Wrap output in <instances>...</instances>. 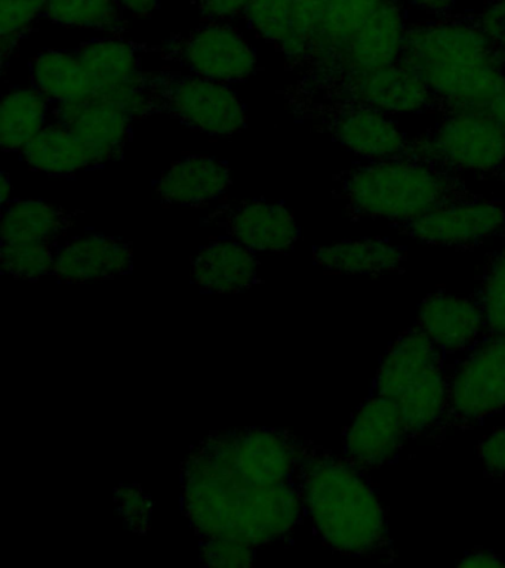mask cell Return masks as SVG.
I'll use <instances>...</instances> for the list:
<instances>
[{"mask_svg": "<svg viewBox=\"0 0 505 568\" xmlns=\"http://www.w3.org/2000/svg\"><path fill=\"white\" fill-rule=\"evenodd\" d=\"M384 0H327L325 21L312 48L296 69L301 70L300 82L290 89H304L317 83L334 65L349 40Z\"/></svg>", "mask_w": 505, "mask_h": 568, "instance_id": "obj_19", "label": "cell"}, {"mask_svg": "<svg viewBox=\"0 0 505 568\" xmlns=\"http://www.w3.org/2000/svg\"><path fill=\"white\" fill-rule=\"evenodd\" d=\"M300 118H319L326 131L350 153L367 160L403 158L411 142L388 114L362 104L321 105L305 110Z\"/></svg>", "mask_w": 505, "mask_h": 568, "instance_id": "obj_12", "label": "cell"}, {"mask_svg": "<svg viewBox=\"0 0 505 568\" xmlns=\"http://www.w3.org/2000/svg\"><path fill=\"white\" fill-rule=\"evenodd\" d=\"M123 12L134 17H149L159 9V0H117Z\"/></svg>", "mask_w": 505, "mask_h": 568, "instance_id": "obj_41", "label": "cell"}, {"mask_svg": "<svg viewBox=\"0 0 505 568\" xmlns=\"http://www.w3.org/2000/svg\"><path fill=\"white\" fill-rule=\"evenodd\" d=\"M314 264L334 274L383 275L401 268L405 252L388 240H344L314 248Z\"/></svg>", "mask_w": 505, "mask_h": 568, "instance_id": "obj_22", "label": "cell"}, {"mask_svg": "<svg viewBox=\"0 0 505 568\" xmlns=\"http://www.w3.org/2000/svg\"><path fill=\"white\" fill-rule=\"evenodd\" d=\"M12 191V185L10 182V176H8L7 172L2 173V184H0V195H2V204H7L10 202V194Z\"/></svg>", "mask_w": 505, "mask_h": 568, "instance_id": "obj_43", "label": "cell"}, {"mask_svg": "<svg viewBox=\"0 0 505 568\" xmlns=\"http://www.w3.org/2000/svg\"><path fill=\"white\" fill-rule=\"evenodd\" d=\"M181 508L199 539L228 537L255 548L286 540L305 518L299 483L243 481L193 450L181 466Z\"/></svg>", "mask_w": 505, "mask_h": 568, "instance_id": "obj_1", "label": "cell"}, {"mask_svg": "<svg viewBox=\"0 0 505 568\" xmlns=\"http://www.w3.org/2000/svg\"><path fill=\"white\" fill-rule=\"evenodd\" d=\"M57 242H2V271L21 280H39L54 274Z\"/></svg>", "mask_w": 505, "mask_h": 568, "instance_id": "obj_30", "label": "cell"}, {"mask_svg": "<svg viewBox=\"0 0 505 568\" xmlns=\"http://www.w3.org/2000/svg\"><path fill=\"white\" fill-rule=\"evenodd\" d=\"M21 158L33 171L54 176H70L97 166L91 151L69 129L59 123L47 124L21 151Z\"/></svg>", "mask_w": 505, "mask_h": 568, "instance_id": "obj_25", "label": "cell"}, {"mask_svg": "<svg viewBox=\"0 0 505 568\" xmlns=\"http://www.w3.org/2000/svg\"><path fill=\"white\" fill-rule=\"evenodd\" d=\"M230 185L228 163L206 155H189L163 172L156 191L166 206L203 207L223 195Z\"/></svg>", "mask_w": 505, "mask_h": 568, "instance_id": "obj_20", "label": "cell"}, {"mask_svg": "<svg viewBox=\"0 0 505 568\" xmlns=\"http://www.w3.org/2000/svg\"><path fill=\"white\" fill-rule=\"evenodd\" d=\"M33 88L59 105L88 100L97 92L92 75L77 52L43 51L30 60Z\"/></svg>", "mask_w": 505, "mask_h": 568, "instance_id": "obj_23", "label": "cell"}, {"mask_svg": "<svg viewBox=\"0 0 505 568\" xmlns=\"http://www.w3.org/2000/svg\"><path fill=\"white\" fill-rule=\"evenodd\" d=\"M477 26L498 51L505 53V2H491L477 17Z\"/></svg>", "mask_w": 505, "mask_h": 568, "instance_id": "obj_37", "label": "cell"}, {"mask_svg": "<svg viewBox=\"0 0 505 568\" xmlns=\"http://www.w3.org/2000/svg\"><path fill=\"white\" fill-rule=\"evenodd\" d=\"M445 172L412 155L367 162L345 173L341 195L356 216L383 217L403 225L454 197Z\"/></svg>", "mask_w": 505, "mask_h": 568, "instance_id": "obj_5", "label": "cell"}, {"mask_svg": "<svg viewBox=\"0 0 505 568\" xmlns=\"http://www.w3.org/2000/svg\"><path fill=\"white\" fill-rule=\"evenodd\" d=\"M486 474L492 478L505 477V428L495 429L477 447Z\"/></svg>", "mask_w": 505, "mask_h": 568, "instance_id": "obj_36", "label": "cell"}, {"mask_svg": "<svg viewBox=\"0 0 505 568\" xmlns=\"http://www.w3.org/2000/svg\"><path fill=\"white\" fill-rule=\"evenodd\" d=\"M48 20L65 27H83L121 34L127 29L117 0H48Z\"/></svg>", "mask_w": 505, "mask_h": 568, "instance_id": "obj_28", "label": "cell"}, {"mask_svg": "<svg viewBox=\"0 0 505 568\" xmlns=\"http://www.w3.org/2000/svg\"><path fill=\"white\" fill-rule=\"evenodd\" d=\"M48 0H0V51L2 67L28 36L34 20L46 13Z\"/></svg>", "mask_w": 505, "mask_h": 568, "instance_id": "obj_33", "label": "cell"}, {"mask_svg": "<svg viewBox=\"0 0 505 568\" xmlns=\"http://www.w3.org/2000/svg\"><path fill=\"white\" fill-rule=\"evenodd\" d=\"M248 26L277 51L290 42L292 34V0H251L245 13Z\"/></svg>", "mask_w": 505, "mask_h": 568, "instance_id": "obj_32", "label": "cell"}, {"mask_svg": "<svg viewBox=\"0 0 505 568\" xmlns=\"http://www.w3.org/2000/svg\"><path fill=\"white\" fill-rule=\"evenodd\" d=\"M505 408V335L486 337L451 368L446 429H472Z\"/></svg>", "mask_w": 505, "mask_h": 568, "instance_id": "obj_9", "label": "cell"}, {"mask_svg": "<svg viewBox=\"0 0 505 568\" xmlns=\"http://www.w3.org/2000/svg\"><path fill=\"white\" fill-rule=\"evenodd\" d=\"M504 57L477 22L437 20L407 27L401 62L452 111H483L505 84Z\"/></svg>", "mask_w": 505, "mask_h": 568, "instance_id": "obj_3", "label": "cell"}, {"mask_svg": "<svg viewBox=\"0 0 505 568\" xmlns=\"http://www.w3.org/2000/svg\"><path fill=\"white\" fill-rule=\"evenodd\" d=\"M251 0H199V13L203 21L219 22L245 13Z\"/></svg>", "mask_w": 505, "mask_h": 568, "instance_id": "obj_38", "label": "cell"}, {"mask_svg": "<svg viewBox=\"0 0 505 568\" xmlns=\"http://www.w3.org/2000/svg\"><path fill=\"white\" fill-rule=\"evenodd\" d=\"M326 8L327 0H292V34L281 51L292 69L307 57L325 21Z\"/></svg>", "mask_w": 505, "mask_h": 568, "instance_id": "obj_31", "label": "cell"}, {"mask_svg": "<svg viewBox=\"0 0 505 568\" xmlns=\"http://www.w3.org/2000/svg\"><path fill=\"white\" fill-rule=\"evenodd\" d=\"M415 324L446 357L467 354L483 339V315L473 297L432 293L421 304Z\"/></svg>", "mask_w": 505, "mask_h": 568, "instance_id": "obj_17", "label": "cell"}, {"mask_svg": "<svg viewBox=\"0 0 505 568\" xmlns=\"http://www.w3.org/2000/svg\"><path fill=\"white\" fill-rule=\"evenodd\" d=\"M402 233L433 246L472 248L505 233V209L492 200L452 199L403 224Z\"/></svg>", "mask_w": 505, "mask_h": 568, "instance_id": "obj_13", "label": "cell"}, {"mask_svg": "<svg viewBox=\"0 0 505 568\" xmlns=\"http://www.w3.org/2000/svg\"><path fill=\"white\" fill-rule=\"evenodd\" d=\"M148 83L158 114H170L194 131L228 136L246 126L242 102L224 83L170 71H149Z\"/></svg>", "mask_w": 505, "mask_h": 568, "instance_id": "obj_8", "label": "cell"}, {"mask_svg": "<svg viewBox=\"0 0 505 568\" xmlns=\"http://www.w3.org/2000/svg\"><path fill=\"white\" fill-rule=\"evenodd\" d=\"M491 2H505V0H491Z\"/></svg>", "mask_w": 505, "mask_h": 568, "instance_id": "obj_44", "label": "cell"}, {"mask_svg": "<svg viewBox=\"0 0 505 568\" xmlns=\"http://www.w3.org/2000/svg\"><path fill=\"white\" fill-rule=\"evenodd\" d=\"M407 26L401 4L396 0H384L370 18L345 44L334 65L317 83L304 89H287V104L303 100L330 88L354 74L370 73L401 61Z\"/></svg>", "mask_w": 505, "mask_h": 568, "instance_id": "obj_10", "label": "cell"}, {"mask_svg": "<svg viewBox=\"0 0 505 568\" xmlns=\"http://www.w3.org/2000/svg\"><path fill=\"white\" fill-rule=\"evenodd\" d=\"M485 113L494 118L496 122L505 129V84L501 88V91L496 93L489 104L485 106Z\"/></svg>", "mask_w": 505, "mask_h": 568, "instance_id": "obj_42", "label": "cell"}, {"mask_svg": "<svg viewBox=\"0 0 505 568\" xmlns=\"http://www.w3.org/2000/svg\"><path fill=\"white\" fill-rule=\"evenodd\" d=\"M256 548L246 541L212 537L201 539L199 559L203 567L239 568L254 566Z\"/></svg>", "mask_w": 505, "mask_h": 568, "instance_id": "obj_35", "label": "cell"}, {"mask_svg": "<svg viewBox=\"0 0 505 568\" xmlns=\"http://www.w3.org/2000/svg\"><path fill=\"white\" fill-rule=\"evenodd\" d=\"M48 98L37 88L12 89L0 105V145L20 153L47 126Z\"/></svg>", "mask_w": 505, "mask_h": 568, "instance_id": "obj_27", "label": "cell"}, {"mask_svg": "<svg viewBox=\"0 0 505 568\" xmlns=\"http://www.w3.org/2000/svg\"><path fill=\"white\" fill-rule=\"evenodd\" d=\"M143 51L148 49L140 44L119 38H105L82 43L74 52L94 79L99 92L139 80L144 73L141 69Z\"/></svg>", "mask_w": 505, "mask_h": 568, "instance_id": "obj_26", "label": "cell"}, {"mask_svg": "<svg viewBox=\"0 0 505 568\" xmlns=\"http://www.w3.org/2000/svg\"><path fill=\"white\" fill-rule=\"evenodd\" d=\"M309 442L290 430L246 428L215 433L192 447L216 469L252 484L299 483Z\"/></svg>", "mask_w": 505, "mask_h": 568, "instance_id": "obj_6", "label": "cell"}, {"mask_svg": "<svg viewBox=\"0 0 505 568\" xmlns=\"http://www.w3.org/2000/svg\"><path fill=\"white\" fill-rule=\"evenodd\" d=\"M451 368L418 324L401 333L381 359L371 393L393 399L407 437H445Z\"/></svg>", "mask_w": 505, "mask_h": 568, "instance_id": "obj_4", "label": "cell"}, {"mask_svg": "<svg viewBox=\"0 0 505 568\" xmlns=\"http://www.w3.org/2000/svg\"><path fill=\"white\" fill-rule=\"evenodd\" d=\"M156 51L163 60L179 62L192 74L224 84L243 82L259 65L251 44L232 27L219 22H210L188 36H175Z\"/></svg>", "mask_w": 505, "mask_h": 568, "instance_id": "obj_11", "label": "cell"}, {"mask_svg": "<svg viewBox=\"0 0 505 568\" xmlns=\"http://www.w3.org/2000/svg\"><path fill=\"white\" fill-rule=\"evenodd\" d=\"M459 567H505V559L492 550L476 549L465 554L458 562Z\"/></svg>", "mask_w": 505, "mask_h": 568, "instance_id": "obj_39", "label": "cell"}, {"mask_svg": "<svg viewBox=\"0 0 505 568\" xmlns=\"http://www.w3.org/2000/svg\"><path fill=\"white\" fill-rule=\"evenodd\" d=\"M52 118L87 145L97 166L122 159L132 138L134 119L118 106L95 98L57 105Z\"/></svg>", "mask_w": 505, "mask_h": 568, "instance_id": "obj_16", "label": "cell"}, {"mask_svg": "<svg viewBox=\"0 0 505 568\" xmlns=\"http://www.w3.org/2000/svg\"><path fill=\"white\" fill-rule=\"evenodd\" d=\"M407 155L443 172L495 173L505 166V129L485 111L455 110Z\"/></svg>", "mask_w": 505, "mask_h": 568, "instance_id": "obj_7", "label": "cell"}, {"mask_svg": "<svg viewBox=\"0 0 505 568\" xmlns=\"http://www.w3.org/2000/svg\"><path fill=\"white\" fill-rule=\"evenodd\" d=\"M78 211H65L46 200H16L3 204L2 242H59L73 229Z\"/></svg>", "mask_w": 505, "mask_h": 568, "instance_id": "obj_24", "label": "cell"}, {"mask_svg": "<svg viewBox=\"0 0 505 568\" xmlns=\"http://www.w3.org/2000/svg\"><path fill=\"white\" fill-rule=\"evenodd\" d=\"M202 224L224 231L254 252L285 253L300 240L294 213L283 203L242 200L215 209Z\"/></svg>", "mask_w": 505, "mask_h": 568, "instance_id": "obj_14", "label": "cell"}, {"mask_svg": "<svg viewBox=\"0 0 505 568\" xmlns=\"http://www.w3.org/2000/svg\"><path fill=\"white\" fill-rule=\"evenodd\" d=\"M114 504L128 530L140 536L148 535L152 527L154 504L140 484H121L117 487Z\"/></svg>", "mask_w": 505, "mask_h": 568, "instance_id": "obj_34", "label": "cell"}, {"mask_svg": "<svg viewBox=\"0 0 505 568\" xmlns=\"http://www.w3.org/2000/svg\"><path fill=\"white\" fill-rule=\"evenodd\" d=\"M299 487L305 517L326 548L349 557L397 558L383 505L366 473L347 457L309 443Z\"/></svg>", "mask_w": 505, "mask_h": 568, "instance_id": "obj_2", "label": "cell"}, {"mask_svg": "<svg viewBox=\"0 0 505 568\" xmlns=\"http://www.w3.org/2000/svg\"><path fill=\"white\" fill-rule=\"evenodd\" d=\"M410 442L401 410L384 395H367L344 433V456L363 473L380 468Z\"/></svg>", "mask_w": 505, "mask_h": 568, "instance_id": "obj_15", "label": "cell"}, {"mask_svg": "<svg viewBox=\"0 0 505 568\" xmlns=\"http://www.w3.org/2000/svg\"><path fill=\"white\" fill-rule=\"evenodd\" d=\"M259 265L254 251L236 240H215L199 251L193 262V282L199 291L232 295L255 286Z\"/></svg>", "mask_w": 505, "mask_h": 568, "instance_id": "obj_21", "label": "cell"}, {"mask_svg": "<svg viewBox=\"0 0 505 568\" xmlns=\"http://www.w3.org/2000/svg\"><path fill=\"white\" fill-rule=\"evenodd\" d=\"M134 247L121 239L87 234L59 247L54 277L61 283L110 280L132 273Z\"/></svg>", "mask_w": 505, "mask_h": 568, "instance_id": "obj_18", "label": "cell"}, {"mask_svg": "<svg viewBox=\"0 0 505 568\" xmlns=\"http://www.w3.org/2000/svg\"><path fill=\"white\" fill-rule=\"evenodd\" d=\"M405 2L433 17H445L455 4V0H405Z\"/></svg>", "mask_w": 505, "mask_h": 568, "instance_id": "obj_40", "label": "cell"}, {"mask_svg": "<svg viewBox=\"0 0 505 568\" xmlns=\"http://www.w3.org/2000/svg\"><path fill=\"white\" fill-rule=\"evenodd\" d=\"M503 244L487 260L473 300L483 315V339L505 335V233Z\"/></svg>", "mask_w": 505, "mask_h": 568, "instance_id": "obj_29", "label": "cell"}]
</instances>
